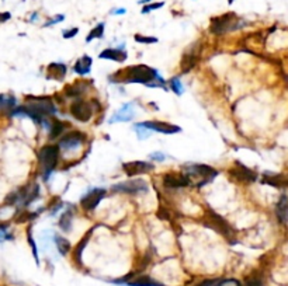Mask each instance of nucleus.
<instances>
[{"instance_id":"f257e3e1","label":"nucleus","mask_w":288,"mask_h":286,"mask_svg":"<svg viewBox=\"0 0 288 286\" xmlns=\"http://www.w3.org/2000/svg\"><path fill=\"white\" fill-rule=\"evenodd\" d=\"M108 80L111 83H124V85L138 83V85H145L149 88L160 87L163 90H168L166 82L160 77L158 70L152 69L146 65L128 66L122 70H118L117 73L111 74L108 77Z\"/></svg>"},{"instance_id":"f03ea898","label":"nucleus","mask_w":288,"mask_h":286,"mask_svg":"<svg viewBox=\"0 0 288 286\" xmlns=\"http://www.w3.org/2000/svg\"><path fill=\"white\" fill-rule=\"evenodd\" d=\"M246 22L239 19L235 13L229 11V13H224L221 16L213 17L210 22V32L214 35H225L228 32L236 31L242 27H245Z\"/></svg>"},{"instance_id":"7ed1b4c3","label":"nucleus","mask_w":288,"mask_h":286,"mask_svg":"<svg viewBox=\"0 0 288 286\" xmlns=\"http://www.w3.org/2000/svg\"><path fill=\"white\" fill-rule=\"evenodd\" d=\"M203 223L207 227L213 229L214 232L221 234V236L225 237L228 242L235 243V229L228 223V220H226L225 218H222L221 215H218V213L215 212V211H213L211 208H208V209L205 211V215H204L203 218Z\"/></svg>"},{"instance_id":"20e7f679","label":"nucleus","mask_w":288,"mask_h":286,"mask_svg":"<svg viewBox=\"0 0 288 286\" xmlns=\"http://www.w3.org/2000/svg\"><path fill=\"white\" fill-rule=\"evenodd\" d=\"M59 156H61V152H59L58 145H45L38 150V161L41 164L45 181L49 180V176L52 174L53 170L56 169L59 163Z\"/></svg>"},{"instance_id":"39448f33","label":"nucleus","mask_w":288,"mask_h":286,"mask_svg":"<svg viewBox=\"0 0 288 286\" xmlns=\"http://www.w3.org/2000/svg\"><path fill=\"white\" fill-rule=\"evenodd\" d=\"M25 106L34 112L40 114L41 117L48 118L56 112V107L49 97H35V95H27L25 97Z\"/></svg>"},{"instance_id":"423d86ee","label":"nucleus","mask_w":288,"mask_h":286,"mask_svg":"<svg viewBox=\"0 0 288 286\" xmlns=\"http://www.w3.org/2000/svg\"><path fill=\"white\" fill-rule=\"evenodd\" d=\"M114 192H122V194H129V195H137V194H146L149 187L148 182L142 178H132L128 181L118 182L111 187Z\"/></svg>"},{"instance_id":"0eeeda50","label":"nucleus","mask_w":288,"mask_h":286,"mask_svg":"<svg viewBox=\"0 0 288 286\" xmlns=\"http://www.w3.org/2000/svg\"><path fill=\"white\" fill-rule=\"evenodd\" d=\"M184 169L187 170V174H194V176H198L200 178H203V182H198L197 187L201 188L203 185L211 182V181L218 176V170H215L211 166L208 164H186Z\"/></svg>"},{"instance_id":"6e6552de","label":"nucleus","mask_w":288,"mask_h":286,"mask_svg":"<svg viewBox=\"0 0 288 286\" xmlns=\"http://www.w3.org/2000/svg\"><path fill=\"white\" fill-rule=\"evenodd\" d=\"M69 111H71V115L79 122H89L95 112L90 101H85L82 98H76L69 107Z\"/></svg>"},{"instance_id":"1a4fd4ad","label":"nucleus","mask_w":288,"mask_h":286,"mask_svg":"<svg viewBox=\"0 0 288 286\" xmlns=\"http://www.w3.org/2000/svg\"><path fill=\"white\" fill-rule=\"evenodd\" d=\"M106 195L107 190H104V188H93V190H90L80 199L82 209L86 211V212H93L97 206H98V203L104 199Z\"/></svg>"},{"instance_id":"9d476101","label":"nucleus","mask_w":288,"mask_h":286,"mask_svg":"<svg viewBox=\"0 0 288 286\" xmlns=\"http://www.w3.org/2000/svg\"><path fill=\"white\" fill-rule=\"evenodd\" d=\"M122 170L127 174V177H138V176H144L148 174L150 171L155 170V164L148 163V161H141V160H135V161H128L122 164Z\"/></svg>"},{"instance_id":"9b49d317","label":"nucleus","mask_w":288,"mask_h":286,"mask_svg":"<svg viewBox=\"0 0 288 286\" xmlns=\"http://www.w3.org/2000/svg\"><path fill=\"white\" fill-rule=\"evenodd\" d=\"M201 48L200 44H194L189 48V51L183 55L182 62H180V67H182V73L186 74L189 73L190 70H192L195 67V65L198 64L200 56H201Z\"/></svg>"},{"instance_id":"f8f14e48","label":"nucleus","mask_w":288,"mask_h":286,"mask_svg":"<svg viewBox=\"0 0 288 286\" xmlns=\"http://www.w3.org/2000/svg\"><path fill=\"white\" fill-rule=\"evenodd\" d=\"M163 187L168 190H179V188H186L190 187L192 182L189 174H174V173H168L163 176Z\"/></svg>"},{"instance_id":"ddd939ff","label":"nucleus","mask_w":288,"mask_h":286,"mask_svg":"<svg viewBox=\"0 0 288 286\" xmlns=\"http://www.w3.org/2000/svg\"><path fill=\"white\" fill-rule=\"evenodd\" d=\"M86 140V135L80 131H72L65 133L64 136H61L59 142H58V148L62 150H73V149L79 148L80 145H83Z\"/></svg>"},{"instance_id":"4468645a","label":"nucleus","mask_w":288,"mask_h":286,"mask_svg":"<svg viewBox=\"0 0 288 286\" xmlns=\"http://www.w3.org/2000/svg\"><path fill=\"white\" fill-rule=\"evenodd\" d=\"M228 174L231 176V178L239 181V182H255L257 180L256 173L243 166L240 161H235V166L232 169H229Z\"/></svg>"},{"instance_id":"2eb2a0df","label":"nucleus","mask_w":288,"mask_h":286,"mask_svg":"<svg viewBox=\"0 0 288 286\" xmlns=\"http://www.w3.org/2000/svg\"><path fill=\"white\" fill-rule=\"evenodd\" d=\"M138 125L146 128L152 132H158V133H163V135H174L182 132V128L173 124H168V122H162V121H146V122H139Z\"/></svg>"},{"instance_id":"dca6fc26","label":"nucleus","mask_w":288,"mask_h":286,"mask_svg":"<svg viewBox=\"0 0 288 286\" xmlns=\"http://www.w3.org/2000/svg\"><path fill=\"white\" fill-rule=\"evenodd\" d=\"M135 118V111H134V104L128 103L124 104L118 110L117 112L110 118V124H116V122H129Z\"/></svg>"},{"instance_id":"f3484780","label":"nucleus","mask_w":288,"mask_h":286,"mask_svg":"<svg viewBox=\"0 0 288 286\" xmlns=\"http://www.w3.org/2000/svg\"><path fill=\"white\" fill-rule=\"evenodd\" d=\"M89 90V83L86 80H77L73 85H69L65 87L64 94L68 98H80Z\"/></svg>"},{"instance_id":"a211bd4d","label":"nucleus","mask_w":288,"mask_h":286,"mask_svg":"<svg viewBox=\"0 0 288 286\" xmlns=\"http://www.w3.org/2000/svg\"><path fill=\"white\" fill-rule=\"evenodd\" d=\"M98 58L100 59H107V61H114V62H118V64H122L127 61L128 55L124 49L121 48H107L104 51L98 53Z\"/></svg>"},{"instance_id":"6ab92c4d","label":"nucleus","mask_w":288,"mask_h":286,"mask_svg":"<svg viewBox=\"0 0 288 286\" xmlns=\"http://www.w3.org/2000/svg\"><path fill=\"white\" fill-rule=\"evenodd\" d=\"M68 73V67L64 64H49L47 66V76L49 79H55V80H64V77Z\"/></svg>"},{"instance_id":"aec40b11","label":"nucleus","mask_w":288,"mask_h":286,"mask_svg":"<svg viewBox=\"0 0 288 286\" xmlns=\"http://www.w3.org/2000/svg\"><path fill=\"white\" fill-rule=\"evenodd\" d=\"M92 65H93V59L90 56H87V55H83L82 58H79L76 61V64L73 65V70L79 76H86V74L90 73Z\"/></svg>"},{"instance_id":"412c9836","label":"nucleus","mask_w":288,"mask_h":286,"mask_svg":"<svg viewBox=\"0 0 288 286\" xmlns=\"http://www.w3.org/2000/svg\"><path fill=\"white\" fill-rule=\"evenodd\" d=\"M276 215L280 223L288 222V195L283 194L276 205Z\"/></svg>"},{"instance_id":"4be33fe9","label":"nucleus","mask_w":288,"mask_h":286,"mask_svg":"<svg viewBox=\"0 0 288 286\" xmlns=\"http://www.w3.org/2000/svg\"><path fill=\"white\" fill-rule=\"evenodd\" d=\"M73 216H75V212L72 209H66L62 213V216H61V219L58 222V226H59V229L64 233H69L72 230V227H73Z\"/></svg>"},{"instance_id":"5701e85b","label":"nucleus","mask_w":288,"mask_h":286,"mask_svg":"<svg viewBox=\"0 0 288 286\" xmlns=\"http://www.w3.org/2000/svg\"><path fill=\"white\" fill-rule=\"evenodd\" d=\"M125 285L127 286H165L148 275H135L132 279H131V281H128Z\"/></svg>"},{"instance_id":"b1692460","label":"nucleus","mask_w":288,"mask_h":286,"mask_svg":"<svg viewBox=\"0 0 288 286\" xmlns=\"http://www.w3.org/2000/svg\"><path fill=\"white\" fill-rule=\"evenodd\" d=\"M263 184H267V185H271L274 188H284V187H288V177L286 176H278V174H274V176H268V174H264L263 177Z\"/></svg>"},{"instance_id":"393cba45","label":"nucleus","mask_w":288,"mask_h":286,"mask_svg":"<svg viewBox=\"0 0 288 286\" xmlns=\"http://www.w3.org/2000/svg\"><path fill=\"white\" fill-rule=\"evenodd\" d=\"M93 230H95V229H90V230H89V232L82 237V240L76 244V248H75V251H73V258H75V263H77L79 265H82V254H83V250H85L86 245H87V243H89L90 237H92Z\"/></svg>"},{"instance_id":"a878e982","label":"nucleus","mask_w":288,"mask_h":286,"mask_svg":"<svg viewBox=\"0 0 288 286\" xmlns=\"http://www.w3.org/2000/svg\"><path fill=\"white\" fill-rule=\"evenodd\" d=\"M68 127L66 122H62L59 119H53L51 121V128H49V140H55V139L61 138L64 135L65 129Z\"/></svg>"},{"instance_id":"bb28decb","label":"nucleus","mask_w":288,"mask_h":286,"mask_svg":"<svg viewBox=\"0 0 288 286\" xmlns=\"http://www.w3.org/2000/svg\"><path fill=\"white\" fill-rule=\"evenodd\" d=\"M53 240H55V245H56L58 251H59V254H69V251H71V248H72V244H71V242H69L68 239H65V237L59 236V234H53Z\"/></svg>"},{"instance_id":"cd10ccee","label":"nucleus","mask_w":288,"mask_h":286,"mask_svg":"<svg viewBox=\"0 0 288 286\" xmlns=\"http://www.w3.org/2000/svg\"><path fill=\"white\" fill-rule=\"evenodd\" d=\"M17 106L16 97L10 94H0V111H10L14 107Z\"/></svg>"},{"instance_id":"c85d7f7f","label":"nucleus","mask_w":288,"mask_h":286,"mask_svg":"<svg viewBox=\"0 0 288 286\" xmlns=\"http://www.w3.org/2000/svg\"><path fill=\"white\" fill-rule=\"evenodd\" d=\"M40 198V185L38 184H32L28 185V192H27V198L23 203V206H28L32 202H35Z\"/></svg>"},{"instance_id":"c756f323","label":"nucleus","mask_w":288,"mask_h":286,"mask_svg":"<svg viewBox=\"0 0 288 286\" xmlns=\"http://www.w3.org/2000/svg\"><path fill=\"white\" fill-rule=\"evenodd\" d=\"M104 30H106V24L104 22H98L96 27L89 32V35L86 37V43H92L93 40H100L104 35Z\"/></svg>"},{"instance_id":"7c9ffc66","label":"nucleus","mask_w":288,"mask_h":286,"mask_svg":"<svg viewBox=\"0 0 288 286\" xmlns=\"http://www.w3.org/2000/svg\"><path fill=\"white\" fill-rule=\"evenodd\" d=\"M37 216H38V212H31V211H25V209H23V211H19V212H17L16 218H14V220H16V223L32 222Z\"/></svg>"},{"instance_id":"2f4dec72","label":"nucleus","mask_w":288,"mask_h":286,"mask_svg":"<svg viewBox=\"0 0 288 286\" xmlns=\"http://www.w3.org/2000/svg\"><path fill=\"white\" fill-rule=\"evenodd\" d=\"M168 86H169L168 88H170L174 94L182 95L183 93H184V87H183L182 80H180V77H179V76H174V77H171L170 80L168 82Z\"/></svg>"},{"instance_id":"473e14b6","label":"nucleus","mask_w":288,"mask_h":286,"mask_svg":"<svg viewBox=\"0 0 288 286\" xmlns=\"http://www.w3.org/2000/svg\"><path fill=\"white\" fill-rule=\"evenodd\" d=\"M245 286H263V275L260 272H253L252 275L246 276Z\"/></svg>"},{"instance_id":"72a5a7b5","label":"nucleus","mask_w":288,"mask_h":286,"mask_svg":"<svg viewBox=\"0 0 288 286\" xmlns=\"http://www.w3.org/2000/svg\"><path fill=\"white\" fill-rule=\"evenodd\" d=\"M163 6H165V1H150V3L145 4V6L141 9V13H142V14H149L150 11L159 10Z\"/></svg>"},{"instance_id":"f704fd0d","label":"nucleus","mask_w":288,"mask_h":286,"mask_svg":"<svg viewBox=\"0 0 288 286\" xmlns=\"http://www.w3.org/2000/svg\"><path fill=\"white\" fill-rule=\"evenodd\" d=\"M9 223H0V243L3 242H7V240H13V234H10L7 230H9Z\"/></svg>"},{"instance_id":"c9c22d12","label":"nucleus","mask_w":288,"mask_h":286,"mask_svg":"<svg viewBox=\"0 0 288 286\" xmlns=\"http://www.w3.org/2000/svg\"><path fill=\"white\" fill-rule=\"evenodd\" d=\"M213 286H242V284L238 279H235V278H228V279L218 278L216 282Z\"/></svg>"},{"instance_id":"e433bc0d","label":"nucleus","mask_w":288,"mask_h":286,"mask_svg":"<svg viewBox=\"0 0 288 286\" xmlns=\"http://www.w3.org/2000/svg\"><path fill=\"white\" fill-rule=\"evenodd\" d=\"M27 240H28V244H30V247H31L32 255H34V258H35V263H37V264H40V258H38V248H37V244H35L34 239H32L31 229H28V233H27Z\"/></svg>"},{"instance_id":"4c0bfd02","label":"nucleus","mask_w":288,"mask_h":286,"mask_svg":"<svg viewBox=\"0 0 288 286\" xmlns=\"http://www.w3.org/2000/svg\"><path fill=\"white\" fill-rule=\"evenodd\" d=\"M135 133H137V136H138L139 140H144V139H148L152 135V131L149 129H146V128L141 127L138 124H135Z\"/></svg>"},{"instance_id":"58836bf2","label":"nucleus","mask_w":288,"mask_h":286,"mask_svg":"<svg viewBox=\"0 0 288 286\" xmlns=\"http://www.w3.org/2000/svg\"><path fill=\"white\" fill-rule=\"evenodd\" d=\"M134 40L138 44H156L158 38L156 37H148V35H141V34H135Z\"/></svg>"},{"instance_id":"ea45409f","label":"nucleus","mask_w":288,"mask_h":286,"mask_svg":"<svg viewBox=\"0 0 288 286\" xmlns=\"http://www.w3.org/2000/svg\"><path fill=\"white\" fill-rule=\"evenodd\" d=\"M65 20V14H56L55 17L49 19L48 22L44 24V27H51V25H55V24H59Z\"/></svg>"},{"instance_id":"a19ab883","label":"nucleus","mask_w":288,"mask_h":286,"mask_svg":"<svg viewBox=\"0 0 288 286\" xmlns=\"http://www.w3.org/2000/svg\"><path fill=\"white\" fill-rule=\"evenodd\" d=\"M149 159L153 160V161H158V163H162V161L166 160V154L162 153V152H153V153L149 154Z\"/></svg>"},{"instance_id":"79ce46f5","label":"nucleus","mask_w":288,"mask_h":286,"mask_svg":"<svg viewBox=\"0 0 288 286\" xmlns=\"http://www.w3.org/2000/svg\"><path fill=\"white\" fill-rule=\"evenodd\" d=\"M79 34V28L77 27H73V28H71V30H65L62 32V37H64L65 40H71V38H73Z\"/></svg>"},{"instance_id":"37998d69","label":"nucleus","mask_w":288,"mask_h":286,"mask_svg":"<svg viewBox=\"0 0 288 286\" xmlns=\"http://www.w3.org/2000/svg\"><path fill=\"white\" fill-rule=\"evenodd\" d=\"M156 215H158V218H159V219H162V220H169V219H170L169 211H168V209H165V208H159Z\"/></svg>"},{"instance_id":"c03bdc74","label":"nucleus","mask_w":288,"mask_h":286,"mask_svg":"<svg viewBox=\"0 0 288 286\" xmlns=\"http://www.w3.org/2000/svg\"><path fill=\"white\" fill-rule=\"evenodd\" d=\"M10 19H11L10 11H3V13H0V22H9Z\"/></svg>"},{"instance_id":"a18cd8bd","label":"nucleus","mask_w":288,"mask_h":286,"mask_svg":"<svg viewBox=\"0 0 288 286\" xmlns=\"http://www.w3.org/2000/svg\"><path fill=\"white\" fill-rule=\"evenodd\" d=\"M216 279L218 278H214V279H205V281H203L201 284H198V285L195 286H213L215 282H216Z\"/></svg>"},{"instance_id":"49530a36","label":"nucleus","mask_w":288,"mask_h":286,"mask_svg":"<svg viewBox=\"0 0 288 286\" xmlns=\"http://www.w3.org/2000/svg\"><path fill=\"white\" fill-rule=\"evenodd\" d=\"M125 13H127V9H124V7H118L116 10L111 11L113 16H122V14H125Z\"/></svg>"},{"instance_id":"de8ad7c7","label":"nucleus","mask_w":288,"mask_h":286,"mask_svg":"<svg viewBox=\"0 0 288 286\" xmlns=\"http://www.w3.org/2000/svg\"><path fill=\"white\" fill-rule=\"evenodd\" d=\"M37 19H38V13H35V11H34L31 16H30V22H37Z\"/></svg>"},{"instance_id":"09e8293b","label":"nucleus","mask_w":288,"mask_h":286,"mask_svg":"<svg viewBox=\"0 0 288 286\" xmlns=\"http://www.w3.org/2000/svg\"><path fill=\"white\" fill-rule=\"evenodd\" d=\"M152 0H138V4H142V6H145V4H148L150 3Z\"/></svg>"},{"instance_id":"8fccbe9b","label":"nucleus","mask_w":288,"mask_h":286,"mask_svg":"<svg viewBox=\"0 0 288 286\" xmlns=\"http://www.w3.org/2000/svg\"><path fill=\"white\" fill-rule=\"evenodd\" d=\"M234 1H235V0H228V3H229V4H232Z\"/></svg>"}]
</instances>
